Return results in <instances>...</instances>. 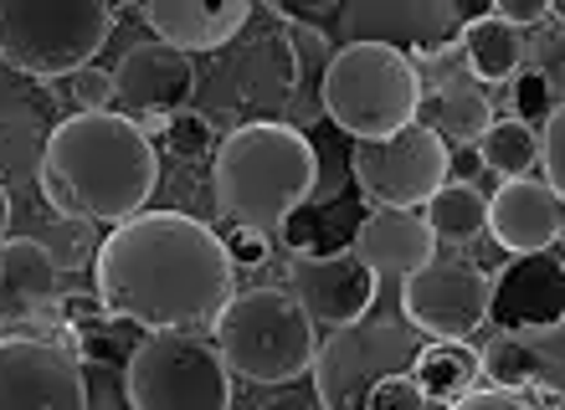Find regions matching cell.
Wrapping results in <instances>:
<instances>
[{
	"label": "cell",
	"instance_id": "cell-1",
	"mask_svg": "<svg viewBox=\"0 0 565 410\" xmlns=\"http://www.w3.org/2000/svg\"><path fill=\"white\" fill-rule=\"evenodd\" d=\"M98 303L145 334H201L232 303L226 241L185 211H145L98 247Z\"/></svg>",
	"mask_w": 565,
	"mask_h": 410
},
{
	"label": "cell",
	"instance_id": "cell-2",
	"mask_svg": "<svg viewBox=\"0 0 565 410\" xmlns=\"http://www.w3.org/2000/svg\"><path fill=\"white\" fill-rule=\"evenodd\" d=\"M42 201L57 220H88V226H124L145 216L149 195L160 185V154L124 114H73L46 139L42 170H36Z\"/></svg>",
	"mask_w": 565,
	"mask_h": 410
},
{
	"label": "cell",
	"instance_id": "cell-3",
	"mask_svg": "<svg viewBox=\"0 0 565 410\" xmlns=\"http://www.w3.org/2000/svg\"><path fill=\"white\" fill-rule=\"evenodd\" d=\"M211 191H216L222 220H232V231L273 236L319 191V149L303 139V129H288L282 118L237 123L216 144Z\"/></svg>",
	"mask_w": 565,
	"mask_h": 410
},
{
	"label": "cell",
	"instance_id": "cell-4",
	"mask_svg": "<svg viewBox=\"0 0 565 410\" xmlns=\"http://www.w3.org/2000/svg\"><path fill=\"white\" fill-rule=\"evenodd\" d=\"M422 83L417 62L391 52V46H334L324 67V102L329 123L350 133V144H381L412 129L422 114Z\"/></svg>",
	"mask_w": 565,
	"mask_h": 410
},
{
	"label": "cell",
	"instance_id": "cell-5",
	"mask_svg": "<svg viewBox=\"0 0 565 410\" xmlns=\"http://www.w3.org/2000/svg\"><path fill=\"white\" fill-rule=\"evenodd\" d=\"M211 328H216L226 369L247 385H294L309 375L313 354H319V328L282 288L232 293V303Z\"/></svg>",
	"mask_w": 565,
	"mask_h": 410
},
{
	"label": "cell",
	"instance_id": "cell-6",
	"mask_svg": "<svg viewBox=\"0 0 565 410\" xmlns=\"http://www.w3.org/2000/svg\"><path fill=\"white\" fill-rule=\"evenodd\" d=\"M119 26L108 0H0V62L26 77H67L93 67Z\"/></svg>",
	"mask_w": 565,
	"mask_h": 410
},
{
	"label": "cell",
	"instance_id": "cell-7",
	"mask_svg": "<svg viewBox=\"0 0 565 410\" xmlns=\"http://www.w3.org/2000/svg\"><path fill=\"white\" fill-rule=\"evenodd\" d=\"M427 349V338L402 319H360L350 328H329L313 354V396L324 410H365L375 396V385H386L391 375H412L417 354Z\"/></svg>",
	"mask_w": 565,
	"mask_h": 410
},
{
	"label": "cell",
	"instance_id": "cell-8",
	"mask_svg": "<svg viewBox=\"0 0 565 410\" xmlns=\"http://www.w3.org/2000/svg\"><path fill=\"white\" fill-rule=\"evenodd\" d=\"M124 390L135 410H232V369L206 334H145L129 349Z\"/></svg>",
	"mask_w": 565,
	"mask_h": 410
},
{
	"label": "cell",
	"instance_id": "cell-9",
	"mask_svg": "<svg viewBox=\"0 0 565 410\" xmlns=\"http://www.w3.org/2000/svg\"><path fill=\"white\" fill-rule=\"evenodd\" d=\"M447 144L427 123H412L381 144H350V180L375 211H427L447 185Z\"/></svg>",
	"mask_w": 565,
	"mask_h": 410
},
{
	"label": "cell",
	"instance_id": "cell-10",
	"mask_svg": "<svg viewBox=\"0 0 565 410\" xmlns=\"http://www.w3.org/2000/svg\"><path fill=\"white\" fill-rule=\"evenodd\" d=\"M473 15L458 0H344L334 15L340 46H391L402 57H443Z\"/></svg>",
	"mask_w": 565,
	"mask_h": 410
},
{
	"label": "cell",
	"instance_id": "cell-11",
	"mask_svg": "<svg viewBox=\"0 0 565 410\" xmlns=\"http://www.w3.org/2000/svg\"><path fill=\"white\" fill-rule=\"evenodd\" d=\"M493 278L462 257H431L402 282V319L427 344H468L489 323Z\"/></svg>",
	"mask_w": 565,
	"mask_h": 410
},
{
	"label": "cell",
	"instance_id": "cell-12",
	"mask_svg": "<svg viewBox=\"0 0 565 410\" xmlns=\"http://www.w3.org/2000/svg\"><path fill=\"white\" fill-rule=\"evenodd\" d=\"M0 410H88V375L52 338H0Z\"/></svg>",
	"mask_w": 565,
	"mask_h": 410
},
{
	"label": "cell",
	"instance_id": "cell-13",
	"mask_svg": "<svg viewBox=\"0 0 565 410\" xmlns=\"http://www.w3.org/2000/svg\"><path fill=\"white\" fill-rule=\"evenodd\" d=\"M288 293L313 319V328H350V323L371 319L381 278L350 251H298L288 267Z\"/></svg>",
	"mask_w": 565,
	"mask_h": 410
},
{
	"label": "cell",
	"instance_id": "cell-14",
	"mask_svg": "<svg viewBox=\"0 0 565 410\" xmlns=\"http://www.w3.org/2000/svg\"><path fill=\"white\" fill-rule=\"evenodd\" d=\"M195 62L185 52L164 42H135L114 67V102L124 118H135L145 129V118H154L149 129L170 123L175 114H185V102L195 98Z\"/></svg>",
	"mask_w": 565,
	"mask_h": 410
},
{
	"label": "cell",
	"instance_id": "cell-15",
	"mask_svg": "<svg viewBox=\"0 0 565 410\" xmlns=\"http://www.w3.org/2000/svg\"><path fill=\"white\" fill-rule=\"evenodd\" d=\"M62 313V272L46 257L42 236H6L0 241V328H21L36 338V323Z\"/></svg>",
	"mask_w": 565,
	"mask_h": 410
},
{
	"label": "cell",
	"instance_id": "cell-16",
	"mask_svg": "<svg viewBox=\"0 0 565 410\" xmlns=\"http://www.w3.org/2000/svg\"><path fill=\"white\" fill-rule=\"evenodd\" d=\"M561 319H565V262L555 251L514 257L493 278L489 323L499 334H530V328H551Z\"/></svg>",
	"mask_w": 565,
	"mask_h": 410
},
{
	"label": "cell",
	"instance_id": "cell-17",
	"mask_svg": "<svg viewBox=\"0 0 565 410\" xmlns=\"http://www.w3.org/2000/svg\"><path fill=\"white\" fill-rule=\"evenodd\" d=\"M489 231L509 257H540L565 236V201L540 175L504 180L489 201Z\"/></svg>",
	"mask_w": 565,
	"mask_h": 410
},
{
	"label": "cell",
	"instance_id": "cell-18",
	"mask_svg": "<svg viewBox=\"0 0 565 410\" xmlns=\"http://www.w3.org/2000/svg\"><path fill=\"white\" fill-rule=\"evenodd\" d=\"M478 365L499 390H551L565 396V319L530 334H493L478 349Z\"/></svg>",
	"mask_w": 565,
	"mask_h": 410
},
{
	"label": "cell",
	"instance_id": "cell-19",
	"mask_svg": "<svg viewBox=\"0 0 565 410\" xmlns=\"http://www.w3.org/2000/svg\"><path fill=\"white\" fill-rule=\"evenodd\" d=\"M247 21H253L247 0H149L145 6V26L154 31V42L175 46L185 57L222 52L226 42H237Z\"/></svg>",
	"mask_w": 565,
	"mask_h": 410
},
{
	"label": "cell",
	"instance_id": "cell-20",
	"mask_svg": "<svg viewBox=\"0 0 565 410\" xmlns=\"http://www.w3.org/2000/svg\"><path fill=\"white\" fill-rule=\"evenodd\" d=\"M350 257L365 262L375 278H412L437 257V236L422 220V211H371L355 226Z\"/></svg>",
	"mask_w": 565,
	"mask_h": 410
},
{
	"label": "cell",
	"instance_id": "cell-21",
	"mask_svg": "<svg viewBox=\"0 0 565 410\" xmlns=\"http://www.w3.org/2000/svg\"><path fill=\"white\" fill-rule=\"evenodd\" d=\"M462 46V62H468V73L478 77V83H514V77L530 67V42H524L514 26H504L499 15H473L468 26H462L458 36Z\"/></svg>",
	"mask_w": 565,
	"mask_h": 410
},
{
	"label": "cell",
	"instance_id": "cell-22",
	"mask_svg": "<svg viewBox=\"0 0 565 410\" xmlns=\"http://www.w3.org/2000/svg\"><path fill=\"white\" fill-rule=\"evenodd\" d=\"M273 15H278L282 36H294V57H298V88H294V102H288V114H282V123L288 129H298V123H309L313 114H324V102H319V93H324V67H329V36L313 21H298V15H282L278 6H273Z\"/></svg>",
	"mask_w": 565,
	"mask_h": 410
},
{
	"label": "cell",
	"instance_id": "cell-23",
	"mask_svg": "<svg viewBox=\"0 0 565 410\" xmlns=\"http://www.w3.org/2000/svg\"><path fill=\"white\" fill-rule=\"evenodd\" d=\"M412 380L427 396V406H458L468 390L483 385V365H478L473 344H427L412 365Z\"/></svg>",
	"mask_w": 565,
	"mask_h": 410
},
{
	"label": "cell",
	"instance_id": "cell-24",
	"mask_svg": "<svg viewBox=\"0 0 565 410\" xmlns=\"http://www.w3.org/2000/svg\"><path fill=\"white\" fill-rule=\"evenodd\" d=\"M422 220H427L431 236L447 241V247H473L478 236L489 231V201H483L468 180H447L443 191L431 195L427 211H422Z\"/></svg>",
	"mask_w": 565,
	"mask_h": 410
},
{
	"label": "cell",
	"instance_id": "cell-25",
	"mask_svg": "<svg viewBox=\"0 0 565 410\" xmlns=\"http://www.w3.org/2000/svg\"><path fill=\"white\" fill-rule=\"evenodd\" d=\"M499 123V114H493L489 93L478 88V83H452V88H443V98H437V123H427L437 139H443L447 149H468V144H483V133Z\"/></svg>",
	"mask_w": 565,
	"mask_h": 410
},
{
	"label": "cell",
	"instance_id": "cell-26",
	"mask_svg": "<svg viewBox=\"0 0 565 410\" xmlns=\"http://www.w3.org/2000/svg\"><path fill=\"white\" fill-rule=\"evenodd\" d=\"M478 170H493L499 180H530L540 170V133L520 118H499L478 144Z\"/></svg>",
	"mask_w": 565,
	"mask_h": 410
},
{
	"label": "cell",
	"instance_id": "cell-27",
	"mask_svg": "<svg viewBox=\"0 0 565 410\" xmlns=\"http://www.w3.org/2000/svg\"><path fill=\"white\" fill-rule=\"evenodd\" d=\"M42 247H46V257L57 262V272H77V267L98 262V247H104V241L93 236L88 220H57V226L42 236Z\"/></svg>",
	"mask_w": 565,
	"mask_h": 410
},
{
	"label": "cell",
	"instance_id": "cell-28",
	"mask_svg": "<svg viewBox=\"0 0 565 410\" xmlns=\"http://www.w3.org/2000/svg\"><path fill=\"white\" fill-rule=\"evenodd\" d=\"M509 93H514V118H520V123H530L535 133L545 129V123H551V114L561 108L551 73H540V67H524V73L509 83Z\"/></svg>",
	"mask_w": 565,
	"mask_h": 410
},
{
	"label": "cell",
	"instance_id": "cell-29",
	"mask_svg": "<svg viewBox=\"0 0 565 410\" xmlns=\"http://www.w3.org/2000/svg\"><path fill=\"white\" fill-rule=\"evenodd\" d=\"M62 93L73 102V114H108V108H114V73L83 67V73H73L62 83Z\"/></svg>",
	"mask_w": 565,
	"mask_h": 410
},
{
	"label": "cell",
	"instance_id": "cell-30",
	"mask_svg": "<svg viewBox=\"0 0 565 410\" xmlns=\"http://www.w3.org/2000/svg\"><path fill=\"white\" fill-rule=\"evenodd\" d=\"M164 149L175 154V160H201L211 149V118L206 114H175L170 123H164Z\"/></svg>",
	"mask_w": 565,
	"mask_h": 410
},
{
	"label": "cell",
	"instance_id": "cell-31",
	"mask_svg": "<svg viewBox=\"0 0 565 410\" xmlns=\"http://www.w3.org/2000/svg\"><path fill=\"white\" fill-rule=\"evenodd\" d=\"M83 375H88V410H135L129 406V390H124L119 365H108V359H83Z\"/></svg>",
	"mask_w": 565,
	"mask_h": 410
},
{
	"label": "cell",
	"instance_id": "cell-32",
	"mask_svg": "<svg viewBox=\"0 0 565 410\" xmlns=\"http://www.w3.org/2000/svg\"><path fill=\"white\" fill-rule=\"evenodd\" d=\"M540 170H545V185L565 201V98L551 114V123L540 129Z\"/></svg>",
	"mask_w": 565,
	"mask_h": 410
},
{
	"label": "cell",
	"instance_id": "cell-33",
	"mask_svg": "<svg viewBox=\"0 0 565 410\" xmlns=\"http://www.w3.org/2000/svg\"><path fill=\"white\" fill-rule=\"evenodd\" d=\"M365 410H431L427 396L417 390V380L412 375H391L386 385H375V396Z\"/></svg>",
	"mask_w": 565,
	"mask_h": 410
},
{
	"label": "cell",
	"instance_id": "cell-34",
	"mask_svg": "<svg viewBox=\"0 0 565 410\" xmlns=\"http://www.w3.org/2000/svg\"><path fill=\"white\" fill-rule=\"evenodd\" d=\"M493 15L524 36V31L551 26V0H493Z\"/></svg>",
	"mask_w": 565,
	"mask_h": 410
},
{
	"label": "cell",
	"instance_id": "cell-35",
	"mask_svg": "<svg viewBox=\"0 0 565 410\" xmlns=\"http://www.w3.org/2000/svg\"><path fill=\"white\" fill-rule=\"evenodd\" d=\"M447 410H540L530 396H520V390H499V385H478V390H468V396L458 400V406Z\"/></svg>",
	"mask_w": 565,
	"mask_h": 410
},
{
	"label": "cell",
	"instance_id": "cell-36",
	"mask_svg": "<svg viewBox=\"0 0 565 410\" xmlns=\"http://www.w3.org/2000/svg\"><path fill=\"white\" fill-rule=\"evenodd\" d=\"M268 231H232L226 236V262H232V272L237 267H263L268 262Z\"/></svg>",
	"mask_w": 565,
	"mask_h": 410
},
{
	"label": "cell",
	"instance_id": "cell-37",
	"mask_svg": "<svg viewBox=\"0 0 565 410\" xmlns=\"http://www.w3.org/2000/svg\"><path fill=\"white\" fill-rule=\"evenodd\" d=\"M6 231H11V195L0 185V241H6Z\"/></svg>",
	"mask_w": 565,
	"mask_h": 410
},
{
	"label": "cell",
	"instance_id": "cell-38",
	"mask_svg": "<svg viewBox=\"0 0 565 410\" xmlns=\"http://www.w3.org/2000/svg\"><path fill=\"white\" fill-rule=\"evenodd\" d=\"M551 21H561V26H565V0H561V6H551Z\"/></svg>",
	"mask_w": 565,
	"mask_h": 410
}]
</instances>
